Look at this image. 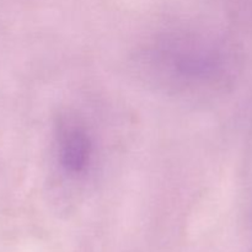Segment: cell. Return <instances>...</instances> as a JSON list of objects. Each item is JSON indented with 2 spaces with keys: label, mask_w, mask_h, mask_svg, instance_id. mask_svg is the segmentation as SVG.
Masks as SVG:
<instances>
[{
  "label": "cell",
  "mask_w": 252,
  "mask_h": 252,
  "mask_svg": "<svg viewBox=\"0 0 252 252\" xmlns=\"http://www.w3.org/2000/svg\"><path fill=\"white\" fill-rule=\"evenodd\" d=\"M138 66L160 88L177 94H202L228 80L230 56L220 39L198 32H165L147 44Z\"/></svg>",
  "instance_id": "cell-1"
},
{
  "label": "cell",
  "mask_w": 252,
  "mask_h": 252,
  "mask_svg": "<svg viewBox=\"0 0 252 252\" xmlns=\"http://www.w3.org/2000/svg\"><path fill=\"white\" fill-rule=\"evenodd\" d=\"M59 161L71 175L83 174L90 164L91 142L80 126H62L58 132Z\"/></svg>",
  "instance_id": "cell-2"
}]
</instances>
